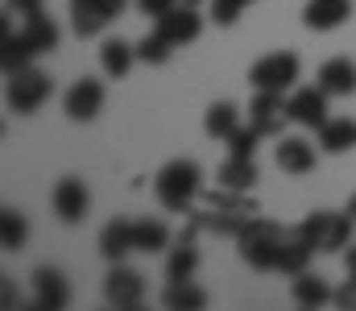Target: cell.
Here are the masks:
<instances>
[{
	"mask_svg": "<svg viewBox=\"0 0 356 311\" xmlns=\"http://www.w3.org/2000/svg\"><path fill=\"white\" fill-rule=\"evenodd\" d=\"M133 245H137V253H166L170 245H175V237H170V228H166V220H133Z\"/></svg>",
	"mask_w": 356,
	"mask_h": 311,
	"instance_id": "24",
	"label": "cell"
},
{
	"mask_svg": "<svg viewBox=\"0 0 356 311\" xmlns=\"http://www.w3.org/2000/svg\"><path fill=\"white\" fill-rule=\"evenodd\" d=\"M348 216H353V220H356V196H353V200H348Z\"/></svg>",
	"mask_w": 356,
	"mask_h": 311,
	"instance_id": "37",
	"label": "cell"
},
{
	"mask_svg": "<svg viewBox=\"0 0 356 311\" xmlns=\"http://www.w3.org/2000/svg\"><path fill=\"white\" fill-rule=\"evenodd\" d=\"M186 4H203V0H186Z\"/></svg>",
	"mask_w": 356,
	"mask_h": 311,
	"instance_id": "38",
	"label": "cell"
},
{
	"mask_svg": "<svg viewBox=\"0 0 356 311\" xmlns=\"http://www.w3.org/2000/svg\"><path fill=\"white\" fill-rule=\"evenodd\" d=\"M315 83L327 92V96H353L356 92V63L353 58H327L323 67H319V75H315Z\"/></svg>",
	"mask_w": 356,
	"mask_h": 311,
	"instance_id": "18",
	"label": "cell"
},
{
	"mask_svg": "<svg viewBox=\"0 0 356 311\" xmlns=\"http://www.w3.org/2000/svg\"><path fill=\"white\" fill-rule=\"evenodd\" d=\"M154 25H158V29H162L175 46H191V42L203 33V17H199V8H195V4H186V0H182V4H175L170 13H162Z\"/></svg>",
	"mask_w": 356,
	"mask_h": 311,
	"instance_id": "14",
	"label": "cell"
},
{
	"mask_svg": "<svg viewBox=\"0 0 356 311\" xmlns=\"http://www.w3.org/2000/svg\"><path fill=\"white\" fill-rule=\"evenodd\" d=\"M99 253H104L108 266L124 262L129 253H137V245H133V220H108L99 228Z\"/></svg>",
	"mask_w": 356,
	"mask_h": 311,
	"instance_id": "17",
	"label": "cell"
},
{
	"mask_svg": "<svg viewBox=\"0 0 356 311\" xmlns=\"http://www.w3.org/2000/svg\"><path fill=\"white\" fill-rule=\"evenodd\" d=\"M8 8H17L21 17H33V13H42V0H8Z\"/></svg>",
	"mask_w": 356,
	"mask_h": 311,
	"instance_id": "35",
	"label": "cell"
},
{
	"mask_svg": "<svg viewBox=\"0 0 356 311\" xmlns=\"http://www.w3.org/2000/svg\"><path fill=\"white\" fill-rule=\"evenodd\" d=\"M290 295H294V303L298 308H323V303H336V291L319 278V274H311V270H302V274H294V287H290Z\"/></svg>",
	"mask_w": 356,
	"mask_h": 311,
	"instance_id": "23",
	"label": "cell"
},
{
	"mask_svg": "<svg viewBox=\"0 0 356 311\" xmlns=\"http://www.w3.org/2000/svg\"><path fill=\"white\" fill-rule=\"evenodd\" d=\"M336 308H344V311H356V278H348L340 291H336Z\"/></svg>",
	"mask_w": 356,
	"mask_h": 311,
	"instance_id": "34",
	"label": "cell"
},
{
	"mask_svg": "<svg viewBox=\"0 0 356 311\" xmlns=\"http://www.w3.org/2000/svg\"><path fill=\"white\" fill-rule=\"evenodd\" d=\"M249 4H253V0H211V21L228 29V25L241 21V13H245Z\"/></svg>",
	"mask_w": 356,
	"mask_h": 311,
	"instance_id": "32",
	"label": "cell"
},
{
	"mask_svg": "<svg viewBox=\"0 0 356 311\" xmlns=\"http://www.w3.org/2000/svg\"><path fill=\"white\" fill-rule=\"evenodd\" d=\"M104 299L112 303V308H141V299H145V278H141V270H133V266H124V262H112V270L104 274Z\"/></svg>",
	"mask_w": 356,
	"mask_h": 311,
	"instance_id": "6",
	"label": "cell"
},
{
	"mask_svg": "<svg viewBox=\"0 0 356 311\" xmlns=\"http://www.w3.org/2000/svg\"><path fill=\"white\" fill-rule=\"evenodd\" d=\"M154 196H158V204L166 207V212L186 216L191 207L199 204V196H203V170H199V162H191V158L166 162L158 170V179H154Z\"/></svg>",
	"mask_w": 356,
	"mask_h": 311,
	"instance_id": "1",
	"label": "cell"
},
{
	"mask_svg": "<svg viewBox=\"0 0 356 311\" xmlns=\"http://www.w3.org/2000/svg\"><path fill=\"white\" fill-rule=\"evenodd\" d=\"M124 4L129 0H71V29L79 38H95L124 13Z\"/></svg>",
	"mask_w": 356,
	"mask_h": 311,
	"instance_id": "7",
	"label": "cell"
},
{
	"mask_svg": "<svg viewBox=\"0 0 356 311\" xmlns=\"http://www.w3.org/2000/svg\"><path fill=\"white\" fill-rule=\"evenodd\" d=\"M315 162H319V154H315V145L307 141V137H282L277 141V170L282 175H311L315 170Z\"/></svg>",
	"mask_w": 356,
	"mask_h": 311,
	"instance_id": "16",
	"label": "cell"
},
{
	"mask_svg": "<svg viewBox=\"0 0 356 311\" xmlns=\"http://www.w3.org/2000/svg\"><path fill=\"white\" fill-rule=\"evenodd\" d=\"M315 141H319L323 154H348V150H356V120H348V116H327L315 129Z\"/></svg>",
	"mask_w": 356,
	"mask_h": 311,
	"instance_id": "19",
	"label": "cell"
},
{
	"mask_svg": "<svg viewBox=\"0 0 356 311\" xmlns=\"http://www.w3.org/2000/svg\"><path fill=\"white\" fill-rule=\"evenodd\" d=\"M344 262H348V278H356V245L348 249V257H344Z\"/></svg>",
	"mask_w": 356,
	"mask_h": 311,
	"instance_id": "36",
	"label": "cell"
},
{
	"mask_svg": "<svg viewBox=\"0 0 356 311\" xmlns=\"http://www.w3.org/2000/svg\"><path fill=\"white\" fill-rule=\"evenodd\" d=\"M327 92L315 83V88H294L290 96H286V112H290V120L294 125H302V129H319L323 120H327Z\"/></svg>",
	"mask_w": 356,
	"mask_h": 311,
	"instance_id": "11",
	"label": "cell"
},
{
	"mask_svg": "<svg viewBox=\"0 0 356 311\" xmlns=\"http://www.w3.org/2000/svg\"><path fill=\"white\" fill-rule=\"evenodd\" d=\"M311 257H315V245L311 241H302L298 237V228L294 232H286V241H282V249H277V274H286V278H294V274H302V270H311Z\"/></svg>",
	"mask_w": 356,
	"mask_h": 311,
	"instance_id": "20",
	"label": "cell"
},
{
	"mask_svg": "<svg viewBox=\"0 0 356 311\" xmlns=\"http://www.w3.org/2000/svg\"><path fill=\"white\" fill-rule=\"evenodd\" d=\"M133 63H137V46H133V42L108 38V42L99 46V67H104L108 79H124V75L133 71Z\"/></svg>",
	"mask_w": 356,
	"mask_h": 311,
	"instance_id": "22",
	"label": "cell"
},
{
	"mask_svg": "<svg viewBox=\"0 0 356 311\" xmlns=\"http://www.w3.org/2000/svg\"><path fill=\"white\" fill-rule=\"evenodd\" d=\"M286 96H290V92H257V96L249 100V125H253L261 137H282V125L290 120Z\"/></svg>",
	"mask_w": 356,
	"mask_h": 311,
	"instance_id": "9",
	"label": "cell"
},
{
	"mask_svg": "<svg viewBox=\"0 0 356 311\" xmlns=\"http://www.w3.org/2000/svg\"><path fill=\"white\" fill-rule=\"evenodd\" d=\"M21 38L29 42V50H33V54H46V50H54V46H58V25H54L46 13H33V17H25Z\"/></svg>",
	"mask_w": 356,
	"mask_h": 311,
	"instance_id": "27",
	"label": "cell"
},
{
	"mask_svg": "<svg viewBox=\"0 0 356 311\" xmlns=\"http://www.w3.org/2000/svg\"><path fill=\"white\" fill-rule=\"evenodd\" d=\"M38 54L29 50V42L21 38V33H13L8 25H4V50H0V63H4V75H17V71H25L29 63H33Z\"/></svg>",
	"mask_w": 356,
	"mask_h": 311,
	"instance_id": "29",
	"label": "cell"
},
{
	"mask_svg": "<svg viewBox=\"0 0 356 311\" xmlns=\"http://www.w3.org/2000/svg\"><path fill=\"white\" fill-rule=\"evenodd\" d=\"M25 241H29V224H25V216H21L17 207H4V212H0V245H4V253L25 249Z\"/></svg>",
	"mask_w": 356,
	"mask_h": 311,
	"instance_id": "30",
	"label": "cell"
},
{
	"mask_svg": "<svg viewBox=\"0 0 356 311\" xmlns=\"http://www.w3.org/2000/svg\"><path fill=\"white\" fill-rule=\"evenodd\" d=\"M257 141H261V133L253 129V125H241L232 137H228V154H241V158H253L257 154Z\"/></svg>",
	"mask_w": 356,
	"mask_h": 311,
	"instance_id": "31",
	"label": "cell"
},
{
	"mask_svg": "<svg viewBox=\"0 0 356 311\" xmlns=\"http://www.w3.org/2000/svg\"><path fill=\"white\" fill-rule=\"evenodd\" d=\"M353 216L348 212H311L298 224V237L311 241L319 253H340L344 245H353Z\"/></svg>",
	"mask_w": 356,
	"mask_h": 311,
	"instance_id": "3",
	"label": "cell"
},
{
	"mask_svg": "<svg viewBox=\"0 0 356 311\" xmlns=\"http://www.w3.org/2000/svg\"><path fill=\"white\" fill-rule=\"evenodd\" d=\"M286 232L273 224V220H249L236 237V249H241V262L253 266V270H273L277 266V249H282Z\"/></svg>",
	"mask_w": 356,
	"mask_h": 311,
	"instance_id": "2",
	"label": "cell"
},
{
	"mask_svg": "<svg viewBox=\"0 0 356 311\" xmlns=\"http://www.w3.org/2000/svg\"><path fill=\"white\" fill-rule=\"evenodd\" d=\"M162 303L170 311H203L207 308V291L195 287V278H175V282H166Z\"/></svg>",
	"mask_w": 356,
	"mask_h": 311,
	"instance_id": "26",
	"label": "cell"
},
{
	"mask_svg": "<svg viewBox=\"0 0 356 311\" xmlns=\"http://www.w3.org/2000/svg\"><path fill=\"white\" fill-rule=\"evenodd\" d=\"M50 207H54V216L63 224H83L88 207H91V196H88V187H83V179H75V175L58 179L54 191H50Z\"/></svg>",
	"mask_w": 356,
	"mask_h": 311,
	"instance_id": "8",
	"label": "cell"
},
{
	"mask_svg": "<svg viewBox=\"0 0 356 311\" xmlns=\"http://www.w3.org/2000/svg\"><path fill=\"white\" fill-rule=\"evenodd\" d=\"M241 125H245V120H241V108H236L232 100L211 104V108H207V116H203V133H207V137H216V141H228Z\"/></svg>",
	"mask_w": 356,
	"mask_h": 311,
	"instance_id": "25",
	"label": "cell"
},
{
	"mask_svg": "<svg viewBox=\"0 0 356 311\" xmlns=\"http://www.w3.org/2000/svg\"><path fill=\"white\" fill-rule=\"evenodd\" d=\"M104 100H108L104 83L83 75V79H75V83L67 88V96H63V112H67L71 120H95V116L104 112Z\"/></svg>",
	"mask_w": 356,
	"mask_h": 311,
	"instance_id": "10",
	"label": "cell"
},
{
	"mask_svg": "<svg viewBox=\"0 0 356 311\" xmlns=\"http://www.w3.org/2000/svg\"><path fill=\"white\" fill-rule=\"evenodd\" d=\"M67 303H71V282L63 278V270L38 266L33 270V308L38 311H63Z\"/></svg>",
	"mask_w": 356,
	"mask_h": 311,
	"instance_id": "13",
	"label": "cell"
},
{
	"mask_svg": "<svg viewBox=\"0 0 356 311\" xmlns=\"http://www.w3.org/2000/svg\"><path fill=\"white\" fill-rule=\"evenodd\" d=\"M353 17V0H307L302 8V25L315 33H332Z\"/></svg>",
	"mask_w": 356,
	"mask_h": 311,
	"instance_id": "15",
	"label": "cell"
},
{
	"mask_svg": "<svg viewBox=\"0 0 356 311\" xmlns=\"http://www.w3.org/2000/svg\"><path fill=\"white\" fill-rule=\"evenodd\" d=\"M298 71H302L298 54H290V50H273V54L257 58V63L249 67V83H253V92H294Z\"/></svg>",
	"mask_w": 356,
	"mask_h": 311,
	"instance_id": "4",
	"label": "cell"
},
{
	"mask_svg": "<svg viewBox=\"0 0 356 311\" xmlns=\"http://www.w3.org/2000/svg\"><path fill=\"white\" fill-rule=\"evenodd\" d=\"M253 183H257V162H253V158H241V154H228V162H224L220 175H216V187L249 196Z\"/></svg>",
	"mask_w": 356,
	"mask_h": 311,
	"instance_id": "21",
	"label": "cell"
},
{
	"mask_svg": "<svg viewBox=\"0 0 356 311\" xmlns=\"http://www.w3.org/2000/svg\"><path fill=\"white\" fill-rule=\"evenodd\" d=\"M175 4H178V0H137V8H141L145 17H154V21H158L162 13H170Z\"/></svg>",
	"mask_w": 356,
	"mask_h": 311,
	"instance_id": "33",
	"label": "cell"
},
{
	"mask_svg": "<svg viewBox=\"0 0 356 311\" xmlns=\"http://www.w3.org/2000/svg\"><path fill=\"white\" fill-rule=\"evenodd\" d=\"M203 228L186 216V228L175 237V245H170V253H166V278L175 282V278H195V270H199V245H195V237H199Z\"/></svg>",
	"mask_w": 356,
	"mask_h": 311,
	"instance_id": "12",
	"label": "cell"
},
{
	"mask_svg": "<svg viewBox=\"0 0 356 311\" xmlns=\"http://www.w3.org/2000/svg\"><path fill=\"white\" fill-rule=\"evenodd\" d=\"M50 96H54V79H50L46 71L25 67V71L8 75V92H4V100H8V108H13L17 116H33Z\"/></svg>",
	"mask_w": 356,
	"mask_h": 311,
	"instance_id": "5",
	"label": "cell"
},
{
	"mask_svg": "<svg viewBox=\"0 0 356 311\" xmlns=\"http://www.w3.org/2000/svg\"><path fill=\"white\" fill-rule=\"evenodd\" d=\"M175 50H178V46L170 42V38H166V33H162V29H158V25H154V29H149V33L137 42V63H149V67H166Z\"/></svg>",
	"mask_w": 356,
	"mask_h": 311,
	"instance_id": "28",
	"label": "cell"
}]
</instances>
